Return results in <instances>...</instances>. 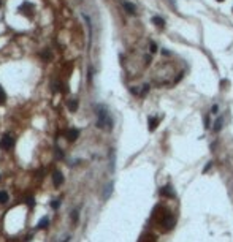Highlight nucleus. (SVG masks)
I'll list each match as a JSON object with an SVG mask.
<instances>
[{"mask_svg": "<svg viewBox=\"0 0 233 242\" xmlns=\"http://www.w3.org/2000/svg\"><path fill=\"white\" fill-rule=\"evenodd\" d=\"M97 116H98V120H97V127H98V128H106V130H110V128L113 127L111 116L108 114V111H106V108H105V106L97 108Z\"/></svg>", "mask_w": 233, "mask_h": 242, "instance_id": "obj_1", "label": "nucleus"}, {"mask_svg": "<svg viewBox=\"0 0 233 242\" xmlns=\"http://www.w3.org/2000/svg\"><path fill=\"white\" fill-rule=\"evenodd\" d=\"M160 223H162V226H164L165 229H171L173 226H174V217L171 215V214L165 212L164 217L160 218Z\"/></svg>", "mask_w": 233, "mask_h": 242, "instance_id": "obj_2", "label": "nucleus"}, {"mask_svg": "<svg viewBox=\"0 0 233 242\" xmlns=\"http://www.w3.org/2000/svg\"><path fill=\"white\" fill-rule=\"evenodd\" d=\"M0 147H2L3 150H11L14 147V139L11 138L10 135H5L2 138V141H0Z\"/></svg>", "mask_w": 233, "mask_h": 242, "instance_id": "obj_3", "label": "nucleus"}, {"mask_svg": "<svg viewBox=\"0 0 233 242\" xmlns=\"http://www.w3.org/2000/svg\"><path fill=\"white\" fill-rule=\"evenodd\" d=\"M52 182H54V187H60L64 184V174L60 171H54L52 173Z\"/></svg>", "mask_w": 233, "mask_h": 242, "instance_id": "obj_4", "label": "nucleus"}, {"mask_svg": "<svg viewBox=\"0 0 233 242\" xmlns=\"http://www.w3.org/2000/svg\"><path fill=\"white\" fill-rule=\"evenodd\" d=\"M159 123H160V119H159V117H155V116L149 117V120H147V128H149V131H154L155 128L159 127Z\"/></svg>", "mask_w": 233, "mask_h": 242, "instance_id": "obj_5", "label": "nucleus"}, {"mask_svg": "<svg viewBox=\"0 0 233 242\" xmlns=\"http://www.w3.org/2000/svg\"><path fill=\"white\" fill-rule=\"evenodd\" d=\"M78 136H79V131H78L76 128H72V130L67 131V139L68 141H75Z\"/></svg>", "mask_w": 233, "mask_h": 242, "instance_id": "obj_6", "label": "nucleus"}, {"mask_svg": "<svg viewBox=\"0 0 233 242\" xmlns=\"http://www.w3.org/2000/svg\"><path fill=\"white\" fill-rule=\"evenodd\" d=\"M155 241H157V239H155L154 234L146 233V234H143V236L140 237V241H138V242H155Z\"/></svg>", "mask_w": 233, "mask_h": 242, "instance_id": "obj_7", "label": "nucleus"}, {"mask_svg": "<svg viewBox=\"0 0 233 242\" xmlns=\"http://www.w3.org/2000/svg\"><path fill=\"white\" fill-rule=\"evenodd\" d=\"M152 24L157 25V27H160V29H164V27H165V21L160 16H154L152 18Z\"/></svg>", "mask_w": 233, "mask_h": 242, "instance_id": "obj_8", "label": "nucleus"}, {"mask_svg": "<svg viewBox=\"0 0 233 242\" xmlns=\"http://www.w3.org/2000/svg\"><path fill=\"white\" fill-rule=\"evenodd\" d=\"M122 5H124V8H125V11H127V13H130V14H135V6H133V3H130V2H124Z\"/></svg>", "mask_w": 233, "mask_h": 242, "instance_id": "obj_9", "label": "nucleus"}, {"mask_svg": "<svg viewBox=\"0 0 233 242\" xmlns=\"http://www.w3.org/2000/svg\"><path fill=\"white\" fill-rule=\"evenodd\" d=\"M160 195H164V196H170V198L174 196V195H173V190L170 188V187H164V188H160Z\"/></svg>", "mask_w": 233, "mask_h": 242, "instance_id": "obj_10", "label": "nucleus"}, {"mask_svg": "<svg viewBox=\"0 0 233 242\" xmlns=\"http://www.w3.org/2000/svg\"><path fill=\"white\" fill-rule=\"evenodd\" d=\"M8 193L6 192H0V204H6L8 202Z\"/></svg>", "mask_w": 233, "mask_h": 242, "instance_id": "obj_11", "label": "nucleus"}, {"mask_svg": "<svg viewBox=\"0 0 233 242\" xmlns=\"http://www.w3.org/2000/svg\"><path fill=\"white\" fill-rule=\"evenodd\" d=\"M224 125V120H222V117H219V119L216 120V125H214V131H220V128H222Z\"/></svg>", "mask_w": 233, "mask_h": 242, "instance_id": "obj_12", "label": "nucleus"}, {"mask_svg": "<svg viewBox=\"0 0 233 242\" xmlns=\"http://www.w3.org/2000/svg\"><path fill=\"white\" fill-rule=\"evenodd\" d=\"M48 225H49V218L48 217H43V218H41V222L38 223V228H46Z\"/></svg>", "mask_w": 233, "mask_h": 242, "instance_id": "obj_13", "label": "nucleus"}, {"mask_svg": "<svg viewBox=\"0 0 233 242\" xmlns=\"http://www.w3.org/2000/svg\"><path fill=\"white\" fill-rule=\"evenodd\" d=\"M68 109H70V111H73V112H75L76 109H78V101H76V100L68 101Z\"/></svg>", "mask_w": 233, "mask_h": 242, "instance_id": "obj_14", "label": "nucleus"}, {"mask_svg": "<svg viewBox=\"0 0 233 242\" xmlns=\"http://www.w3.org/2000/svg\"><path fill=\"white\" fill-rule=\"evenodd\" d=\"M5 100H6V95H5V90H3L2 87H0V104L2 103H5Z\"/></svg>", "mask_w": 233, "mask_h": 242, "instance_id": "obj_15", "label": "nucleus"}, {"mask_svg": "<svg viewBox=\"0 0 233 242\" xmlns=\"http://www.w3.org/2000/svg\"><path fill=\"white\" fill-rule=\"evenodd\" d=\"M21 11H25V13H30V3H24L21 6Z\"/></svg>", "mask_w": 233, "mask_h": 242, "instance_id": "obj_16", "label": "nucleus"}, {"mask_svg": "<svg viewBox=\"0 0 233 242\" xmlns=\"http://www.w3.org/2000/svg\"><path fill=\"white\" fill-rule=\"evenodd\" d=\"M72 220L75 222V223L78 222V209H76V210H73V212H72Z\"/></svg>", "mask_w": 233, "mask_h": 242, "instance_id": "obj_17", "label": "nucleus"}, {"mask_svg": "<svg viewBox=\"0 0 233 242\" xmlns=\"http://www.w3.org/2000/svg\"><path fill=\"white\" fill-rule=\"evenodd\" d=\"M111 188H113V184H108V187H106V192H105V198H108V196H110Z\"/></svg>", "mask_w": 233, "mask_h": 242, "instance_id": "obj_18", "label": "nucleus"}, {"mask_svg": "<svg viewBox=\"0 0 233 242\" xmlns=\"http://www.w3.org/2000/svg\"><path fill=\"white\" fill-rule=\"evenodd\" d=\"M157 44H155V43H151V52H157Z\"/></svg>", "mask_w": 233, "mask_h": 242, "instance_id": "obj_19", "label": "nucleus"}, {"mask_svg": "<svg viewBox=\"0 0 233 242\" xmlns=\"http://www.w3.org/2000/svg\"><path fill=\"white\" fill-rule=\"evenodd\" d=\"M211 166H212V163H211V162H209V163H208V165H206V166H205V169H203V173H206V171H209V168H211Z\"/></svg>", "mask_w": 233, "mask_h": 242, "instance_id": "obj_20", "label": "nucleus"}, {"mask_svg": "<svg viewBox=\"0 0 233 242\" xmlns=\"http://www.w3.org/2000/svg\"><path fill=\"white\" fill-rule=\"evenodd\" d=\"M205 127H209V119H208V117H205Z\"/></svg>", "mask_w": 233, "mask_h": 242, "instance_id": "obj_21", "label": "nucleus"}, {"mask_svg": "<svg viewBox=\"0 0 233 242\" xmlns=\"http://www.w3.org/2000/svg\"><path fill=\"white\" fill-rule=\"evenodd\" d=\"M57 206H59V201H54V202H52V207L57 209Z\"/></svg>", "mask_w": 233, "mask_h": 242, "instance_id": "obj_22", "label": "nucleus"}, {"mask_svg": "<svg viewBox=\"0 0 233 242\" xmlns=\"http://www.w3.org/2000/svg\"><path fill=\"white\" fill-rule=\"evenodd\" d=\"M212 112H214V114L217 112V104H214V106H212Z\"/></svg>", "mask_w": 233, "mask_h": 242, "instance_id": "obj_23", "label": "nucleus"}, {"mask_svg": "<svg viewBox=\"0 0 233 242\" xmlns=\"http://www.w3.org/2000/svg\"><path fill=\"white\" fill-rule=\"evenodd\" d=\"M217 2H224V0H217Z\"/></svg>", "mask_w": 233, "mask_h": 242, "instance_id": "obj_24", "label": "nucleus"}]
</instances>
